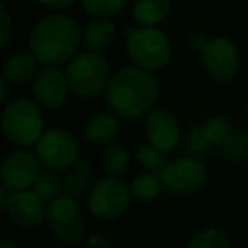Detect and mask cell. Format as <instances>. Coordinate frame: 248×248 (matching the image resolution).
Masks as SVG:
<instances>
[{"instance_id":"7402d4cb","label":"cell","mask_w":248,"mask_h":248,"mask_svg":"<svg viewBox=\"0 0 248 248\" xmlns=\"http://www.w3.org/2000/svg\"><path fill=\"white\" fill-rule=\"evenodd\" d=\"M32 190L41 197L45 202H51L58 196L63 194V177L60 175L58 170L46 169L41 172L39 179L32 186Z\"/></svg>"},{"instance_id":"d6986e66","label":"cell","mask_w":248,"mask_h":248,"mask_svg":"<svg viewBox=\"0 0 248 248\" xmlns=\"http://www.w3.org/2000/svg\"><path fill=\"white\" fill-rule=\"evenodd\" d=\"M90 179H92V170H90L89 162L78 160L68 170H65V175H63V194L75 197V199L83 196L90 186Z\"/></svg>"},{"instance_id":"ac0fdd59","label":"cell","mask_w":248,"mask_h":248,"mask_svg":"<svg viewBox=\"0 0 248 248\" xmlns=\"http://www.w3.org/2000/svg\"><path fill=\"white\" fill-rule=\"evenodd\" d=\"M170 12V0H136L133 16L140 26H158Z\"/></svg>"},{"instance_id":"4fadbf2b","label":"cell","mask_w":248,"mask_h":248,"mask_svg":"<svg viewBox=\"0 0 248 248\" xmlns=\"http://www.w3.org/2000/svg\"><path fill=\"white\" fill-rule=\"evenodd\" d=\"M146 138L153 146L165 153H170L177 150L180 143V128L179 121L163 107H153L146 114Z\"/></svg>"},{"instance_id":"9c48e42d","label":"cell","mask_w":248,"mask_h":248,"mask_svg":"<svg viewBox=\"0 0 248 248\" xmlns=\"http://www.w3.org/2000/svg\"><path fill=\"white\" fill-rule=\"evenodd\" d=\"M199 51L206 72L217 82H230L236 77L240 70V53L230 39H207Z\"/></svg>"},{"instance_id":"9a60e30c","label":"cell","mask_w":248,"mask_h":248,"mask_svg":"<svg viewBox=\"0 0 248 248\" xmlns=\"http://www.w3.org/2000/svg\"><path fill=\"white\" fill-rule=\"evenodd\" d=\"M121 116L116 112H100L85 124V140L92 145H110L121 133Z\"/></svg>"},{"instance_id":"277c9868","label":"cell","mask_w":248,"mask_h":248,"mask_svg":"<svg viewBox=\"0 0 248 248\" xmlns=\"http://www.w3.org/2000/svg\"><path fill=\"white\" fill-rule=\"evenodd\" d=\"M128 55L133 65L158 72L172 60V45L165 32L155 26H141L128 29Z\"/></svg>"},{"instance_id":"4316f807","label":"cell","mask_w":248,"mask_h":248,"mask_svg":"<svg viewBox=\"0 0 248 248\" xmlns=\"http://www.w3.org/2000/svg\"><path fill=\"white\" fill-rule=\"evenodd\" d=\"M128 0H82V5L93 17H112L124 9Z\"/></svg>"},{"instance_id":"6da1fadb","label":"cell","mask_w":248,"mask_h":248,"mask_svg":"<svg viewBox=\"0 0 248 248\" xmlns=\"http://www.w3.org/2000/svg\"><path fill=\"white\" fill-rule=\"evenodd\" d=\"M160 97L158 80L152 72L140 66L121 68L110 75L106 89V102L124 119L146 116Z\"/></svg>"},{"instance_id":"484cf974","label":"cell","mask_w":248,"mask_h":248,"mask_svg":"<svg viewBox=\"0 0 248 248\" xmlns=\"http://www.w3.org/2000/svg\"><path fill=\"white\" fill-rule=\"evenodd\" d=\"M223 155L233 162L248 160V131H233L228 141L221 146Z\"/></svg>"},{"instance_id":"52a82bcc","label":"cell","mask_w":248,"mask_h":248,"mask_svg":"<svg viewBox=\"0 0 248 248\" xmlns=\"http://www.w3.org/2000/svg\"><path fill=\"white\" fill-rule=\"evenodd\" d=\"M131 196V189L119 179V175H109L95 182L90 189L89 209L99 219L114 221L126 213Z\"/></svg>"},{"instance_id":"d4e9b609","label":"cell","mask_w":248,"mask_h":248,"mask_svg":"<svg viewBox=\"0 0 248 248\" xmlns=\"http://www.w3.org/2000/svg\"><path fill=\"white\" fill-rule=\"evenodd\" d=\"M138 160L148 172L158 173L160 177H162L165 167L169 165V158L165 156V152H162V150H158L156 146H153L152 143L141 146V148L138 150Z\"/></svg>"},{"instance_id":"4dcf8cb0","label":"cell","mask_w":248,"mask_h":248,"mask_svg":"<svg viewBox=\"0 0 248 248\" xmlns=\"http://www.w3.org/2000/svg\"><path fill=\"white\" fill-rule=\"evenodd\" d=\"M87 245H89V247H109L110 241L107 240V238L104 236V234L92 233L89 238H87Z\"/></svg>"},{"instance_id":"ffe728a7","label":"cell","mask_w":248,"mask_h":248,"mask_svg":"<svg viewBox=\"0 0 248 248\" xmlns=\"http://www.w3.org/2000/svg\"><path fill=\"white\" fill-rule=\"evenodd\" d=\"M100 163H102V170L109 175H123L129 169L131 156H129L126 146L119 145V143H110L106 152L102 153Z\"/></svg>"},{"instance_id":"30bf717a","label":"cell","mask_w":248,"mask_h":248,"mask_svg":"<svg viewBox=\"0 0 248 248\" xmlns=\"http://www.w3.org/2000/svg\"><path fill=\"white\" fill-rule=\"evenodd\" d=\"M41 160L28 150H16L2 163V186L9 190L29 189L41 175Z\"/></svg>"},{"instance_id":"5b68a950","label":"cell","mask_w":248,"mask_h":248,"mask_svg":"<svg viewBox=\"0 0 248 248\" xmlns=\"http://www.w3.org/2000/svg\"><path fill=\"white\" fill-rule=\"evenodd\" d=\"M65 73L70 92L82 99H90L106 92L110 80L109 65L95 51L75 55L68 62Z\"/></svg>"},{"instance_id":"3957f363","label":"cell","mask_w":248,"mask_h":248,"mask_svg":"<svg viewBox=\"0 0 248 248\" xmlns=\"http://www.w3.org/2000/svg\"><path fill=\"white\" fill-rule=\"evenodd\" d=\"M2 131L5 138L21 148L36 146L45 133L41 106L24 97L5 104L2 112Z\"/></svg>"},{"instance_id":"8fae6325","label":"cell","mask_w":248,"mask_h":248,"mask_svg":"<svg viewBox=\"0 0 248 248\" xmlns=\"http://www.w3.org/2000/svg\"><path fill=\"white\" fill-rule=\"evenodd\" d=\"M163 186L173 192H196L207 182V169L196 156H184L169 162L162 173Z\"/></svg>"},{"instance_id":"f546056e","label":"cell","mask_w":248,"mask_h":248,"mask_svg":"<svg viewBox=\"0 0 248 248\" xmlns=\"http://www.w3.org/2000/svg\"><path fill=\"white\" fill-rule=\"evenodd\" d=\"M38 2L49 9H65L70 7L72 4H75L77 0H38Z\"/></svg>"},{"instance_id":"2e32d148","label":"cell","mask_w":248,"mask_h":248,"mask_svg":"<svg viewBox=\"0 0 248 248\" xmlns=\"http://www.w3.org/2000/svg\"><path fill=\"white\" fill-rule=\"evenodd\" d=\"M38 63L39 60L31 49L14 53L9 56L4 65V80L11 85H24L26 82L34 78Z\"/></svg>"},{"instance_id":"8992f818","label":"cell","mask_w":248,"mask_h":248,"mask_svg":"<svg viewBox=\"0 0 248 248\" xmlns=\"http://www.w3.org/2000/svg\"><path fill=\"white\" fill-rule=\"evenodd\" d=\"M46 223L53 236L66 247H77L85 238V221L75 197L66 194L48 202Z\"/></svg>"},{"instance_id":"5bb4252c","label":"cell","mask_w":248,"mask_h":248,"mask_svg":"<svg viewBox=\"0 0 248 248\" xmlns=\"http://www.w3.org/2000/svg\"><path fill=\"white\" fill-rule=\"evenodd\" d=\"M43 204H45V201L34 190H11V196H9L7 206L4 211L19 226L36 228L46 217V207Z\"/></svg>"},{"instance_id":"ba28073f","label":"cell","mask_w":248,"mask_h":248,"mask_svg":"<svg viewBox=\"0 0 248 248\" xmlns=\"http://www.w3.org/2000/svg\"><path fill=\"white\" fill-rule=\"evenodd\" d=\"M36 155L43 167L65 172L80 160V145L72 133L65 129H49L43 133L36 143Z\"/></svg>"},{"instance_id":"f1b7e54d","label":"cell","mask_w":248,"mask_h":248,"mask_svg":"<svg viewBox=\"0 0 248 248\" xmlns=\"http://www.w3.org/2000/svg\"><path fill=\"white\" fill-rule=\"evenodd\" d=\"M12 17L9 14V9L7 5H2V17H0V26H2V45L0 48L4 49L5 46L9 45V38H11V32H12Z\"/></svg>"},{"instance_id":"cb8c5ba5","label":"cell","mask_w":248,"mask_h":248,"mask_svg":"<svg viewBox=\"0 0 248 248\" xmlns=\"http://www.w3.org/2000/svg\"><path fill=\"white\" fill-rule=\"evenodd\" d=\"M187 245L192 248H224V247H230L231 240L223 230L207 228V230L194 234V238L189 240Z\"/></svg>"},{"instance_id":"603a6c76","label":"cell","mask_w":248,"mask_h":248,"mask_svg":"<svg viewBox=\"0 0 248 248\" xmlns=\"http://www.w3.org/2000/svg\"><path fill=\"white\" fill-rule=\"evenodd\" d=\"M204 135H206L209 145L213 146H223L224 143L228 141L231 135H233V124L223 116H214L211 119H207L206 123L202 124Z\"/></svg>"},{"instance_id":"44dd1931","label":"cell","mask_w":248,"mask_h":248,"mask_svg":"<svg viewBox=\"0 0 248 248\" xmlns=\"http://www.w3.org/2000/svg\"><path fill=\"white\" fill-rule=\"evenodd\" d=\"M162 186H163V180L158 173L143 172V173H138V175L131 180L129 189H131L133 197H136V199L153 201L160 196Z\"/></svg>"},{"instance_id":"83f0119b","label":"cell","mask_w":248,"mask_h":248,"mask_svg":"<svg viewBox=\"0 0 248 248\" xmlns=\"http://www.w3.org/2000/svg\"><path fill=\"white\" fill-rule=\"evenodd\" d=\"M211 148H213V146L207 141L202 126H196V128H192L187 133V138H186L187 153H190V155L196 156V158H201V156L207 155Z\"/></svg>"},{"instance_id":"e575fe53","label":"cell","mask_w":248,"mask_h":248,"mask_svg":"<svg viewBox=\"0 0 248 248\" xmlns=\"http://www.w3.org/2000/svg\"><path fill=\"white\" fill-rule=\"evenodd\" d=\"M245 114L248 116V102H247V106H245Z\"/></svg>"},{"instance_id":"7a4b0ae2","label":"cell","mask_w":248,"mask_h":248,"mask_svg":"<svg viewBox=\"0 0 248 248\" xmlns=\"http://www.w3.org/2000/svg\"><path fill=\"white\" fill-rule=\"evenodd\" d=\"M80 41L82 31L75 19L55 14L36 22L29 34V49L41 65H62L77 55Z\"/></svg>"},{"instance_id":"d6a6232c","label":"cell","mask_w":248,"mask_h":248,"mask_svg":"<svg viewBox=\"0 0 248 248\" xmlns=\"http://www.w3.org/2000/svg\"><path fill=\"white\" fill-rule=\"evenodd\" d=\"M0 87H2V97H0V102L5 104L7 102V82H5L4 78H2V85Z\"/></svg>"},{"instance_id":"7c38bea8","label":"cell","mask_w":248,"mask_h":248,"mask_svg":"<svg viewBox=\"0 0 248 248\" xmlns=\"http://www.w3.org/2000/svg\"><path fill=\"white\" fill-rule=\"evenodd\" d=\"M68 80L66 73L58 65H43L32 78V95L45 109H58L68 97Z\"/></svg>"},{"instance_id":"836d02e7","label":"cell","mask_w":248,"mask_h":248,"mask_svg":"<svg viewBox=\"0 0 248 248\" xmlns=\"http://www.w3.org/2000/svg\"><path fill=\"white\" fill-rule=\"evenodd\" d=\"M9 247L17 248V243H16V241H9V240H4L2 243H0V248H9Z\"/></svg>"},{"instance_id":"e0dca14e","label":"cell","mask_w":248,"mask_h":248,"mask_svg":"<svg viewBox=\"0 0 248 248\" xmlns=\"http://www.w3.org/2000/svg\"><path fill=\"white\" fill-rule=\"evenodd\" d=\"M116 41V26L107 17L92 21L85 29V45L90 51L100 53Z\"/></svg>"},{"instance_id":"1f68e13d","label":"cell","mask_w":248,"mask_h":248,"mask_svg":"<svg viewBox=\"0 0 248 248\" xmlns=\"http://www.w3.org/2000/svg\"><path fill=\"white\" fill-rule=\"evenodd\" d=\"M206 41H207V38L202 34V32H196V34H194L192 38H190V45H192L196 49H201V48H202V45H204Z\"/></svg>"}]
</instances>
